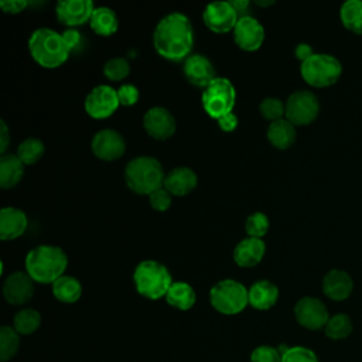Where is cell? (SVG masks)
Returning <instances> with one entry per match:
<instances>
[{
    "instance_id": "30bf717a",
    "label": "cell",
    "mask_w": 362,
    "mask_h": 362,
    "mask_svg": "<svg viewBox=\"0 0 362 362\" xmlns=\"http://www.w3.org/2000/svg\"><path fill=\"white\" fill-rule=\"evenodd\" d=\"M83 106L92 119H107L120 106L117 90L109 85H98L86 95Z\"/></svg>"
},
{
    "instance_id": "4316f807",
    "label": "cell",
    "mask_w": 362,
    "mask_h": 362,
    "mask_svg": "<svg viewBox=\"0 0 362 362\" xmlns=\"http://www.w3.org/2000/svg\"><path fill=\"white\" fill-rule=\"evenodd\" d=\"M89 24L92 31L100 37L113 35L119 28L117 16L109 7H95Z\"/></svg>"
},
{
    "instance_id": "d6986e66",
    "label": "cell",
    "mask_w": 362,
    "mask_h": 362,
    "mask_svg": "<svg viewBox=\"0 0 362 362\" xmlns=\"http://www.w3.org/2000/svg\"><path fill=\"white\" fill-rule=\"evenodd\" d=\"M28 226L27 215L14 206H4L0 209V239L14 240L20 238Z\"/></svg>"
},
{
    "instance_id": "7dc6e473",
    "label": "cell",
    "mask_w": 362,
    "mask_h": 362,
    "mask_svg": "<svg viewBox=\"0 0 362 362\" xmlns=\"http://www.w3.org/2000/svg\"><path fill=\"white\" fill-rule=\"evenodd\" d=\"M255 3H256L259 7H267V6L274 4V0H255Z\"/></svg>"
},
{
    "instance_id": "d6a6232c",
    "label": "cell",
    "mask_w": 362,
    "mask_h": 362,
    "mask_svg": "<svg viewBox=\"0 0 362 362\" xmlns=\"http://www.w3.org/2000/svg\"><path fill=\"white\" fill-rule=\"evenodd\" d=\"M325 335L331 339L346 338L352 331V322L346 314H335L329 317L327 325L324 327Z\"/></svg>"
},
{
    "instance_id": "f35d334b",
    "label": "cell",
    "mask_w": 362,
    "mask_h": 362,
    "mask_svg": "<svg viewBox=\"0 0 362 362\" xmlns=\"http://www.w3.org/2000/svg\"><path fill=\"white\" fill-rule=\"evenodd\" d=\"M171 197L173 195L164 187H161L148 195V201L153 209L158 212H164L171 206Z\"/></svg>"
},
{
    "instance_id": "2e32d148",
    "label": "cell",
    "mask_w": 362,
    "mask_h": 362,
    "mask_svg": "<svg viewBox=\"0 0 362 362\" xmlns=\"http://www.w3.org/2000/svg\"><path fill=\"white\" fill-rule=\"evenodd\" d=\"M143 127L151 139L167 140L175 133V119L168 109L154 106L144 113Z\"/></svg>"
},
{
    "instance_id": "ee69618b",
    "label": "cell",
    "mask_w": 362,
    "mask_h": 362,
    "mask_svg": "<svg viewBox=\"0 0 362 362\" xmlns=\"http://www.w3.org/2000/svg\"><path fill=\"white\" fill-rule=\"evenodd\" d=\"M10 143V130L4 120H0V153L6 154V150Z\"/></svg>"
},
{
    "instance_id": "d590c367",
    "label": "cell",
    "mask_w": 362,
    "mask_h": 362,
    "mask_svg": "<svg viewBox=\"0 0 362 362\" xmlns=\"http://www.w3.org/2000/svg\"><path fill=\"white\" fill-rule=\"evenodd\" d=\"M259 112L263 119L276 122L280 119H284L286 116V103H283L277 98H266L259 105Z\"/></svg>"
},
{
    "instance_id": "484cf974",
    "label": "cell",
    "mask_w": 362,
    "mask_h": 362,
    "mask_svg": "<svg viewBox=\"0 0 362 362\" xmlns=\"http://www.w3.org/2000/svg\"><path fill=\"white\" fill-rule=\"evenodd\" d=\"M164 298H165L167 304H170L171 307L181 310V311H187V310L192 308V305L195 304L197 294H195V290L192 288V286H189L188 283L174 281Z\"/></svg>"
},
{
    "instance_id": "ac0fdd59",
    "label": "cell",
    "mask_w": 362,
    "mask_h": 362,
    "mask_svg": "<svg viewBox=\"0 0 362 362\" xmlns=\"http://www.w3.org/2000/svg\"><path fill=\"white\" fill-rule=\"evenodd\" d=\"M182 72L191 85L204 89L216 78L212 62L201 54H191L184 61Z\"/></svg>"
},
{
    "instance_id": "8fae6325",
    "label": "cell",
    "mask_w": 362,
    "mask_h": 362,
    "mask_svg": "<svg viewBox=\"0 0 362 362\" xmlns=\"http://www.w3.org/2000/svg\"><path fill=\"white\" fill-rule=\"evenodd\" d=\"M202 20L212 33L225 34L233 31L239 16L230 1H214L204 8Z\"/></svg>"
},
{
    "instance_id": "7bdbcfd3",
    "label": "cell",
    "mask_w": 362,
    "mask_h": 362,
    "mask_svg": "<svg viewBox=\"0 0 362 362\" xmlns=\"http://www.w3.org/2000/svg\"><path fill=\"white\" fill-rule=\"evenodd\" d=\"M62 37H64V41H65V44L68 45L69 51H72L74 48H76L78 44H79V41H81V35H79V33H78L75 28H68V30H65V31L62 33Z\"/></svg>"
},
{
    "instance_id": "f1b7e54d",
    "label": "cell",
    "mask_w": 362,
    "mask_h": 362,
    "mask_svg": "<svg viewBox=\"0 0 362 362\" xmlns=\"http://www.w3.org/2000/svg\"><path fill=\"white\" fill-rule=\"evenodd\" d=\"M339 17L345 28L362 34V0H348L341 6Z\"/></svg>"
},
{
    "instance_id": "8d00e7d4",
    "label": "cell",
    "mask_w": 362,
    "mask_h": 362,
    "mask_svg": "<svg viewBox=\"0 0 362 362\" xmlns=\"http://www.w3.org/2000/svg\"><path fill=\"white\" fill-rule=\"evenodd\" d=\"M281 362H318L314 351L305 346H290L281 356Z\"/></svg>"
},
{
    "instance_id": "4fadbf2b",
    "label": "cell",
    "mask_w": 362,
    "mask_h": 362,
    "mask_svg": "<svg viewBox=\"0 0 362 362\" xmlns=\"http://www.w3.org/2000/svg\"><path fill=\"white\" fill-rule=\"evenodd\" d=\"M297 322L308 329H320L327 325L329 315L325 304L315 297H303L294 307Z\"/></svg>"
},
{
    "instance_id": "60d3db41",
    "label": "cell",
    "mask_w": 362,
    "mask_h": 362,
    "mask_svg": "<svg viewBox=\"0 0 362 362\" xmlns=\"http://www.w3.org/2000/svg\"><path fill=\"white\" fill-rule=\"evenodd\" d=\"M28 6L27 0H1L0 8L7 14H18Z\"/></svg>"
},
{
    "instance_id": "9c48e42d",
    "label": "cell",
    "mask_w": 362,
    "mask_h": 362,
    "mask_svg": "<svg viewBox=\"0 0 362 362\" xmlns=\"http://www.w3.org/2000/svg\"><path fill=\"white\" fill-rule=\"evenodd\" d=\"M320 112L317 96L305 89L293 92L286 100V119L294 126H307L315 120Z\"/></svg>"
},
{
    "instance_id": "1f68e13d",
    "label": "cell",
    "mask_w": 362,
    "mask_h": 362,
    "mask_svg": "<svg viewBox=\"0 0 362 362\" xmlns=\"http://www.w3.org/2000/svg\"><path fill=\"white\" fill-rule=\"evenodd\" d=\"M20 348V334L10 325L0 328V361H10Z\"/></svg>"
},
{
    "instance_id": "b9f144b4",
    "label": "cell",
    "mask_w": 362,
    "mask_h": 362,
    "mask_svg": "<svg viewBox=\"0 0 362 362\" xmlns=\"http://www.w3.org/2000/svg\"><path fill=\"white\" fill-rule=\"evenodd\" d=\"M216 122H218L219 129L223 130V132H233V130L238 127V123H239L238 116H236L233 112H232V113H228V115H225V116H222V117H219Z\"/></svg>"
},
{
    "instance_id": "f6af8a7d",
    "label": "cell",
    "mask_w": 362,
    "mask_h": 362,
    "mask_svg": "<svg viewBox=\"0 0 362 362\" xmlns=\"http://www.w3.org/2000/svg\"><path fill=\"white\" fill-rule=\"evenodd\" d=\"M294 54H296V57H297L301 62H304V61L308 59L314 52H313V48H311L308 44H298V45L296 47V49H294Z\"/></svg>"
},
{
    "instance_id": "83f0119b",
    "label": "cell",
    "mask_w": 362,
    "mask_h": 362,
    "mask_svg": "<svg viewBox=\"0 0 362 362\" xmlns=\"http://www.w3.org/2000/svg\"><path fill=\"white\" fill-rule=\"evenodd\" d=\"M52 294L54 297L65 304H72L78 301L82 296V284L74 276H61L52 284Z\"/></svg>"
},
{
    "instance_id": "f546056e",
    "label": "cell",
    "mask_w": 362,
    "mask_h": 362,
    "mask_svg": "<svg viewBox=\"0 0 362 362\" xmlns=\"http://www.w3.org/2000/svg\"><path fill=\"white\" fill-rule=\"evenodd\" d=\"M41 324V314L34 308L20 310L13 320V328L20 335H30L38 329Z\"/></svg>"
},
{
    "instance_id": "5bb4252c",
    "label": "cell",
    "mask_w": 362,
    "mask_h": 362,
    "mask_svg": "<svg viewBox=\"0 0 362 362\" xmlns=\"http://www.w3.org/2000/svg\"><path fill=\"white\" fill-rule=\"evenodd\" d=\"M95 11L90 0H61L55 6V14L61 24L68 28H75L90 21Z\"/></svg>"
},
{
    "instance_id": "bcb514c9",
    "label": "cell",
    "mask_w": 362,
    "mask_h": 362,
    "mask_svg": "<svg viewBox=\"0 0 362 362\" xmlns=\"http://www.w3.org/2000/svg\"><path fill=\"white\" fill-rule=\"evenodd\" d=\"M230 4H232L233 8L236 10L238 16H240V17L247 16V14H246V10L249 8V1H247V0H233V1H230Z\"/></svg>"
},
{
    "instance_id": "e0dca14e",
    "label": "cell",
    "mask_w": 362,
    "mask_h": 362,
    "mask_svg": "<svg viewBox=\"0 0 362 362\" xmlns=\"http://www.w3.org/2000/svg\"><path fill=\"white\" fill-rule=\"evenodd\" d=\"M3 296L13 305L28 303L34 296V280L24 272H14L3 284Z\"/></svg>"
},
{
    "instance_id": "5b68a950",
    "label": "cell",
    "mask_w": 362,
    "mask_h": 362,
    "mask_svg": "<svg viewBox=\"0 0 362 362\" xmlns=\"http://www.w3.org/2000/svg\"><path fill=\"white\" fill-rule=\"evenodd\" d=\"M133 281L137 293L148 300L165 297L174 283L168 269L156 260L140 262L133 272Z\"/></svg>"
},
{
    "instance_id": "603a6c76",
    "label": "cell",
    "mask_w": 362,
    "mask_h": 362,
    "mask_svg": "<svg viewBox=\"0 0 362 362\" xmlns=\"http://www.w3.org/2000/svg\"><path fill=\"white\" fill-rule=\"evenodd\" d=\"M279 298V288L270 280H257L249 288V305L264 311L272 308Z\"/></svg>"
},
{
    "instance_id": "836d02e7",
    "label": "cell",
    "mask_w": 362,
    "mask_h": 362,
    "mask_svg": "<svg viewBox=\"0 0 362 362\" xmlns=\"http://www.w3.org/2000/svg\"><path fill=\"white\" fill-rule=\"evenodd\" d=\"M129 74H130V65H129V61L123 57L110 58L103 66V75L113 82L123 81L124 78L129 76Z\"/></svg>"
},
{
    "instance_id": "4dcf8cb0",
    "label": "cell",
    "mask_w": 362,
    "mask_h": 362,
    "mask_svg": "<svg viewBox=\"0 0 362 362\" xmlns=\"http://www.w3.org/2000/svg\"><path fill=\"white\" fill-rule=\"evenodd\" d=\"M45 153L44 143L37 137H27L17 147V157L24 165L35 164Z\"/></svg>"
},
{
    "instance_id": "6da1fadb",
    "label": "cell",
    "mask_w": 362,
    "mask_h": 362,
    "mask_svg": "<svg viewBox=\"0 0 362 362\" xmlns=\"http://www.w3.org/2000/svg\"><path fill=\"white\" fill-rule=\"evenodd\" d=\"M153 45L156 52L167 61H185L194 47V30L189 18L180 11L164 16L154 28Z\"/></svg>"
},
{
    "instance_id": "ffe728a7",
    "label": "cell",
    "mask_w": 362,
    "mask_h": 362,
    "mask_svg": "<svg viewBox=\"0 0 362 362\" xmlns=\"http://www.w3.org/2000/svg\"><path fill=\"white\" fill-rule=\"evenodd\" d=\"M198 184L195 171L189 167H175L164 178L163 187L174 197L188 195Z\"/></svg>"
},
{
    "instance_id": "ab89813d",
    "label": "cell",
    "mask_w": 362,
    "mask_h": 362,
    "mask_svg": "<svg viewBox=\"0 0 362 362\" xmlns=\"http://www.w3.org/2000/svg\"><path fill=\"white\" fill-rule=\"evenodd\" d=\"M117 96H119L120 106H133L139 102L140 93L137 86L132 83H124L117 89Z\"/></svg>"
},
{
    "instance_id": "7c38bea8",
    "label": "cell",
    "mask_w": 362,
    "mask_h": 362,
    "mask_svg": "<svg viewBox=\"0 0 362 362\" xmlns=\"http://www.w3.org/2000/svg\"><path fill=\"white\" fill-rule=\"evenodd\" d=\"M92 153L102 161L119 160L126 151L123 136L113 129L99 130L90 141Z\"/></svg>"
},
{
    "instance_id": "8992f818",
    "label": "cell",
    "mask_w": 362,
    "mask_h": 362,
    "mask_svg": "<svg viewBox=\"0 0 362 362\" xmlns=\"http://www.w3.org/2000/svg\"><path fill=\"white\" fill-rule=\"evenodd\" d=\"M209 303L218 313L235 315L249 304V290L238 280L225 279L211 287Z\"/></svg>"
},
{
    "instance_id": "d4e9b609",
    "label": "cell",
    "mask_w": 362,
    "mask_h": 362,
    "mask_svg": "<svg viewBox=\"0 0 362 362\" xmlns=\"http://www.w3.org/2000/svg\"><path fill=\"white\" fill-rule=\"evenodd\" d=\"M24 175V164L17 154H1L0 157V187L8 189L16 187Z\"/></svg>"
},
{
    "instance_id": "7a4b0ae2",
    "label": "cell",
    "mask_w": 362,
    "mask_h": 362,
    "mask_svg": "<svg viewBox=\"0 0 362 362\" xmlns=\"http://www.w3.org/2000/svg\"><path fill=\"white\" fill-rule=\"evenodd\" d=\"M68 267L66 253L52 245H38L25 256V273L41 284H52Z\"/></svg>"
},
{
    "instance_id": "9a60e30c",
    "label": "cell",
    "mask_w": 362,
    "mask_h": 362,
    "mask_svg": "<svg viewBox=\"0 0 362 362\" xmlns=\"http://www.w3.org/2000/svg\"><path fill=\"white\" fill-rule=\"evenodd\" d=\"M232 33L235 44L247 52L257 51L264 41V28L252 16L239 17Z\"/></svg>"
},
{
    "instance_id": "3957f363",
    "label": "cell",
    "mask_w": 362,
    "mask_h": 362,
    "mask_svg": "<svg viewBox=\"0 0 362 362\" xmlns=\"http://www.w3.org/2000/svg\"><path fill=\"white\" fill-rule=\"evenodd\" d=\"M28 51L33 59L47 69L64 65L71 52L62 34L45 27L37 28L31 33L28 38Z\"/></svg>"
},
{
    "instance_id": "ba28073f",
    "label": "cell",
    "mask_w": 362,
    "mask_h": 362,
    "mask_svg": "<svg viewBox=\"0 0 362 362\" xmlns=\"http://www.w3.org/2000/svg\"><path fill=\"white\" fill-rule=\"evenodd\" d=\"M202 107L215 120L232 113L236 102V90L228 78L216 76L202 92Z\"/></svg>"
},
{
    "instance_id": "44dd1931",
    "label": "cell",
    "mask_w": 362,
    "mask_h": 362,
    "mask_svg": "<svg viewBox=\"0 0 362 362\" xmlns=\"http://www.w3.org/2000/svg\"><path fill=\"white\" fill-rule=\"evenodd\" d=\"M266 243L263 239L245 238L233 249V260L239 267H253L259 264L264 256Z\"/></svg>"
},
{
    "instance_id": "74e56055",
    "label": "cell",
    "mask_w": 362,
    "mask_h": 362,
    "mask_svg": "<svg viewBox=\"0 0 362 362\" xmlns=\"http://www.w3.org/2000/svg\"><path fill=\"white\" fill-rule=\"evenodd\" d=\"M250 362H281V354L277 348L260 345L252 351Z\"/></svg>"
},
{
    "instance_id": "52a82bcc",
    "label": "cell",
    "mask_w": 362,
    "mask_h": 362,
    "mask_svg": "<svg viewBox=\"0 0 362 362\" xmlns=\"http://www.w3.org/2000/svg\"><path fill=\"white\" fill-rule=\"evenodd\" d=\"M300 72L308 85L315 88H327L339 79L342 65L334 55L313 54L308 59L301 62Z\"/></svg>"
},
{
    "instance_id": "277c9868",
    "label": "cell",
    "mask_w": 362,
    "mask_h": 362,
    "mask_svg": "<svg viewBox=\"0 0 362 362\" xmlns=\"http://www.w3.org/2000/svg\"><path fill=\"white\" fill-rule=\"evenodd\" d=\"M164 170L161 163L150 156L132 158L124 168V181L127 187L140 195H150L164 184Z\"/></svg>"
},
{
    "instance_id": "cb8c5ba5",
    "label": "cell",
    "mask_w": 362,
    "mask_h": 362,
    "mask_svg": "<svg viewBox=\"0 0 362 362\" xmlns=\"http://www.w3.org/2000/svg\"><path fill=\"white\" fill-rule=\"evenodd\" d=\"M269 143L279 148L286 150L296 141V126L286 117L272 122L266 132Z\"/></svg>"
},
{
    "instance_id": "e575fe53",
    "label": "cell",
    "mask_w": 362,
    "mask_h": 362,
    "mask_svg": "<svg viewBox=\"0 0 362 362\" xmlns=\"http://www.w3.org/2000/svg\"><path fill=\"white\" fill-rule=\"evenodd\" d=\"M269 226H270L269 218L263 212H255L246 218L245 232L247 238L262 239L267 233Z\"/></svg>"
},
{
    "instance_id": "7402d4cb",
    "label": "cell",
    "mask_w": 362,
    "mask_h": 362,
    "mask_svg": "<svg viewBox=\"0 0 362 362\" xmlns=\"http://www.w3.org/2000/svg\"><path fill=\"white\" fill-rule=\"evenodd\" d=\"M352 279L344 270H329L322 279V291L328 298L334 301H342L348 298L352 291Z\"/></svg>"
}]
</instances>
